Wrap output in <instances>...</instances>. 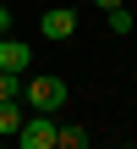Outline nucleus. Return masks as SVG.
<instances>
[{
    "label": "nucleus",
    "instance_id": "obj_1",
    "mask_svg": "<svg viewBox=\"0 0 137 149\" xmlns=\"http://www.w3.org/2000/svg\"><path fill=\"white\" fill-rule=\"evenodd\" d=\"M22 105L27 111H60L66 105V77H55V72H44V77H33V83H22Z\"/></svg>",
    "mask_w": 137,
    "mask_h": 149
},
{
    "label": "nucleus",
    "instance_id": "obj_2",
    "mask_svg": "<svg viewBox=\"0 0 137 149\" xmlns=\"http://www.w3.org/2000/svg\"><path fill=\"white\" fill-rule=\"evenodd\" d=\"M11 138H16L22 149H55V122H49V111H27Z\"/></svg>",
    "mask_w": 137,
    "mask_h": 149
},
{
    "label": "nucleus",
    "instance_id": "obj_3",
    "mask_svg": "<svg viewBox=\"0 0 137 149\" xmlns=\"http://www.w3.org/2000/svg\"><path fill=\"white\" fill-rule=\"evenodd\" d=\"M38 33H44V39H55V44H60V39H71V33H77V11H71V6L44 11V17H38Z\"/></svg>",
    "mask_w": 137,
    "mask_h": 149
},
{
    "label": "nucleus",
    "instance_id": "obj_4",
    "mask_svg": "<svg viewBox=\"0 0 137 149\" xmlns=\"http://www.w3.org/2000/svg\"><path fill=\"white\" fill-rule=\"evenodd\" d=\"M27 66H33V44L0 33V72H27Z\"/></svg>",
    "mask_w": 137,
    "mask_h": 149
},
{
    "label": "nucleus",
    "instance_id": "obj_5",
    "mask_svg": "<svg viewBox=\"0 0 137 149\" xmlns=\"http://www.w3.org/2000/svg\"><path fill=\"white\" fill-rule=\"evenodd\" d=\"M88 127H55V149H88Z\"/></svg>",
    "mask_w": 137,
    "mask_h": 149
},
{
    "label": "nucleus",
    "instance_id": "obj_6",
    "mask_svg": "<svg viewBox=\"0 0 137 149\" xmlns=\"http://www.w3.org/2000/svg\"><path fill=\"white\" fill-rule=\"evenodd\" d=\"M16 127H22V105H16V100H0V133L11 138Z\"/></svg>",
    "mask_w": 137,
    "mask_h": 149
},
{
    "label": "nucleus",
    "instance_id": "obj_7",
    "mask_svg": "<svg viewBox=\"0 0 137 149\" xmlns=\"http://www.w3.org/2000/svg\"><path fill=\"white\" fill-rule=\"evenodd\" d=\"M104 17H110V33H121V39H126V33L137 28V22H132V11H126V6H115V11H104Z\"/></svg>",
    "mask_w": 137,
    "mask_h": 149
},
{
    "label": "nucleus",
    "instance_id": "obj_8",
    "mask_svg": "<svg viewBox=\"0 0 137 149\" xmlns=\"http://www.w3.org/2000/svg\"><path fill=\"white\" fill-rule=\"evenodd\" d=\"M0 100H22V72H0Z\"/></svg>",
    "mask_w": 137,
    "mask_h": 149
},
{
    "label": "nucleus",
    "instance_id": "obj_9",
    "mask_svg": "<svg viewBox=\"0 0 137 149\" xmlns=\"http://www.w3.org/2000/svg\"><path fill=\"white\" fill-rule=\"evenodd\" d=\"M0 33H11V6L0 0Z\"/></svg>",
    "mask_w": 137,
    "mask_h": 149
},
{
    "label": "nucleus",
    "instance_id": "obj_10",
    "mask_svg": "<svg viewBox=\"0 0 137 149\" xmlns=\"http://www.w3.org/2000/svg\"><path fill=\"white\" fill-rule=\"evenodd\" d=\"M93 6H99V11H115V6H121V0H93Z\"/></svg>",
    "mask_w": 137,
    "mask_h": 149
}]
</instances>
